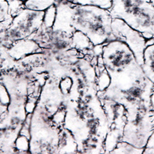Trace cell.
Listing matches in <instances>:
<instances>
[{
	"instance_id": "1",
	"label": "cell",
	"mask_w": 154,
	"mask_h": 154,
	"mask_svg": "<svg viewBox=\"0 0 154 154\" xmlns=\"http://www.w3.org/2000/svg\"><path fill=\"white\" fill-rule=\"evenodd\" d=\"M0 79L10 99L7 110L0 117V153H16L15 142L28 115L27 100L38 101L46 77L21 66L1 72Z\"/></svg>"
},
{
	"instance_id": "2",
	"label": "cell",
	"mask_w": 154,
	"mask_h": 154,
	"mask_svg": "<svg viewBox=\"0 0 154 154\" xmlns=\"http://www.w3.org/2000/svg\"><path fill=\"white\" fill-rule=\"evenodd\" d=\"M112 19L108 9L63 0L56 5V18L52 28L70 36L75 31H80L97 46L116 40L112 33Z\"/></svg>"
},
{
	"instance_id": "3",
	"label": "cell",
	"mask_w": 154,
	"mask_h": 154,
	"mask_svg": "<svg viewBox=\"0 0 154 154\" xmlns=\"http://www.w3.org/2000/svg\"><path fill=\"white\" fill-rule=\"evenodd\" d=\"M64 128L75 138L79 153H105L109 123L99 96L68 109Z\"/></svg>"
},
{
	"instance_id": "4",
	"label": "cell",
	"mask_w": 154,
	"mask_h": 154,
	"mask_svg": "<svg viewBox=\"0 0 154 154\" xmlns=\"http://www.w3.org/2000/svg\"><path fill=\"white\" fill-rule=\"evenodd\" d=\"M63 128L56 125L43 107L37 103L32 112L29 153H58Z\"/></svg>"
},
{
	"instance_id": "5",
	"label": "cell",
	"mask_w": 154,
	"mask_h": 154,
	"mask_svg": "<svg viewBox=\"0 0 154 154\" xmlns=\"http://www.w3.org/2000/svg\"><path fill=\"white\" fill-rule=\"evenodd\" d=\"M154 131V111L151 106L126 109V123L122 140L144 149Z\"/></svg>"
},
{
	"instance_id": "6",
	"label": "cell",
	"mask_w": 154,
	"mask_h": 154,
	"mask_svg": "<svg viewBox=\"0 0 154 154\" xmlns=\"http://www.w3.org/2000/svg\"><path fill=\"white\" fill-rule=\"evenodd\" d=\"M45 11L23 7L12 16L9 28L0 32V42L9 48L17 41L31 38L42 26Z\"/></svg>"
},
{
	"instance_id": "7",
	"label": "cell",
	"mask_w": 154,
	"mask_h": 154,
	"mask_svg": "<svg viewBox=\"0 0 154 154\" xmlns=\"http://www.w3.org/2000/svg\"><path fill=\"white\" fill-rule=\"evenodd\" d=\"M101 57L108 74L119 72L138 63L133 51L125 42L119 40L104 44Z\"/></svg>"
},
{
	"instance_id": "8",
	"label": "cell",
	"mask_w": 154,
	"mask_h": 154,
	"mask_svg": "<svg viewBox=\"0 0 154 154\" xmlns=\"http://www.w3.org/2000/svg\"><path fill=\"white\" fill-rule=\"evenodd\" d=\"M112 30L116 39L125 42L133 51L137 63L142 66L143 52L146 46L147 41L143 35L118 18L112 19Z\"/></svg>"
},
{
	"instance_id": "9",
	"label": "cell",
	"mask_w": 154,
	"mask_h": 154,
	"mask_svg": "<svg viewBox=\"0 0 154 154\" xmlns=\"http://www.w3.org/2000/svg\"><path fill=\"white\" fill-rule=\"evenodd\" d=\"M42 49H48L56 53H65L73 49L72 36L65 32L53 30L42 25L38 31L31 37Z\"/></svg>"
},
{
	"instance_id": "10",
	"label": "cell",
	"mask_w": 154,
	"mask_h": 154,
	"mask_svg": "<svg viewBox=\"0 0 154 154\" xmlns=\"http://www.w3.org/2000/svg\"><path fill=\"white\" fill-rule=\"evenodd\" d=\"M151 0H112L109 9L112 18H118L133 27Z\"/></svg>"
},
{
	"instance_id": "11",
	"label": "cell",
	"mask_w": 154,
	"mask_h": 154,
	"mask_svg": "<svg viewBox=\"0 0 154 154\" xmlns=\"http://www.w3.org/2000/svg\"><path fill=\"white\" fill-rule=\"evenodd\" d=\"M109 123V130H115L123 132L126 123V109L123 105L106 98H100Z\"/></svg>"
},
{
	"instance_id": "12",
	"label": "cell",
	"mask_w": 154,
	"mask_h": 154,
	"mask_svg": "<svg viewBox=\"0 0 154 154\" xmlns=\"http://www.w3.org/2000/svg\"><path fill=\"white\" fill-rule=\"evenodd\" d=\"M42 48L31 38L17 41L8 48V52L10 56L17 61L29 55L42 53Z\"/></svg>"
},
{
	"instance_id": "13",
	"label": "cell",
	"mask_w": 154,
	"mask_h": 154,
	"mask_svg": "<svg viewBox=\"0 0 154 154\" xmlns=\"http://www.w3.org/2000/svg\"><path fill=\"white\" fill-rule=\"evenodd\" d=\"M72 41L73 48L79 53L88 56H95L93 53L94 45L92 43L87 35L80 31H75L72 35Z\"/></svg>"
},
{
	"instance_id": "14",
	"label": "cell",
	"mask_w": 154,
	"mask_h": 154,
	"mask_svg": "<svg viewBox=\"0 0 154 154\" xmlns=\"http://www.w3.org/2000/svg\"><path fill=\"white\" fill-rule=\"evenodd\" d=\"M77 153L78 146L72 134L63 127L61 130L58 153Z\"/></svg>"
},
{
	"instance_id": "15",
	"label": "cell",
	"mask_w": 154,
	"mask_h": 154,
	"mask_svg": "<svg viewBox=\"0 0 154 154\" xmlns=\"http://www.w3.org/2000/svg\"><path fill=\"white\" fill-rule=\"evenodd\" d=\"M141 67L146 76L154 84V43L149 44L146 46Z\"/></svg>"
},
{
	"instance_id": "16",
	"label": "cell",
	"mask_w": 154,
	"mask_h": 154,
	"mask_svg": "<svg viewBox=\"0 0 154 154\" xmlns=\"http://www.w3.org/2000/svg\"><path fill=\"white\" fill-rule=\"evenodd\" d=\"M21 66L20 62L16 60L10 56L8 52V48L0 42V73L19 68Z\"/></svg>"
},
{
	"instance_id": "17",
	"label": "cell",
	"mask_w": 154,
	"mask_h": 154,
	"mask_svg": "<svg viewBox=\"0 0 154 154\" xmlns=\"http://www.w3.org/2000/svg\"><path fill=\"white\" fill-rule=\"evenodd\" d=\"M63 0H28L24 3V6L35 10L45 11L51 6L56 5Z\"/></svg>"
},
{
	"instance_id": "18",
	"label": "cell",
	"mask_w": 154,
	"mask_h": 154,
	"mask_svg": "<svg viewBox=\"0 0 154 154\" xmlns=\"http://www.w3.org/2000/svg\"><path fill=\"white\" fill-rule=\"evenodd\" d=\"M142 148H138L132 144L121 140L117 143L116 146L110 152V153L118 154H141L143 152Z\"/></svg>"
},
{
	"instance_id": "19",
	"label": "cell",
	"mask_w": 154,
	"mask_h": 154,
	"mask_svg": "<svg viewBox=\"0 0 154 154\" xmlns=\"http://www.w3.org/2000/svg\"><path fill=\"white\" fill-rule=\"evenodd\" d=\"M73 3L97 6L102 9H109L112 7V0H68Z\"/></svg>"
},
{
	"instance_id": "20",
	"label": "cell",
	"mask_w": 154,
	"mask_h": 154,
	"mask_svg": "<svg viewBox=\"0 0 154 154\" xmlns=\"http://www.w3.org/2000/svg\"><path fill=\"white\" fill-rule=\"evenodd\" d=\"M16 153H28L29 152V139L19 135L15 142Z\"/></svg>"
},
{
	"instance_id": "21",
	"label": "cell",
	"mask_w": 154,
	"mask_h": 154,
	"mask_svg": "<svg viewBox=\"0 0 154 154\" xmlns=\"http://www.w3.org/2000/svg\"><path fill=\"white\" fill-rule=\"evenodd\" d=\"M55 18H56V5H53L45 10V16H44L42 25L47 28H52L54 23Z\"/></svg>"
},
{
	"instance_id": "22",
	"label": "cell",
	"mask_w": 154,
	"mask_h": 154,
	"mask_svg": "<svg viewBox=\"0 0 154 154\" xmlns=\"http://www.w3.org/2000/svg\"><path fill=\"white\" fill-rule=\"evenodd\" d=\"M12 19L9 3L6 0H0V23Z\"/></svg>"
},
{
	"instance_id": "23",
	"label": "cell",
	"mask_w": 154,
	"mask_h": 154,
	"mask_svg": "<svg viewBox=\"0 0 154 154\" xmlns=\"http://www.w3.org/2000/svg\"><path fill=\"white\" fill-rule=\"evenodd\" d=\"M9 3V9H10V13L12 16L16 15V12H19L21 9H23L24 6V3L19 0H6Z\"/></svg>"
},
{
	"instance_id": "24",
	"label": "cell",
	"mask_w": 154,
	"mask_h": 154,
	"mask_svg": "<svg viewBox=\"0 0 154 154\" xmlns=\"http://www.w3.org/2000/svg\"><path fill=\"white\" fill-rule=\"evenodd\" d=\"M9 101H10V99H9L7 89L0 79V103L8 106L9 104Z\"/></svg>"
},
{
	"instance_id": "25",
	"label": "cell",
	"mask_w": 154,
	"mask_h": 154,
	"mask_svg": "<svg viewBox=\"0 0 154 154\" xmlns=\"http://www.w3.org/2000/svg\"><path fill=\"white\" fill-rule=\"evenodd\" d=\"M146 147H149V148H153L154 149V131L152 132V135H151L150 137H149Z\"/></svg>"
},
{
	"instance_id": "26",
	"label": "cell",
	"mask_w": 154,
	"mask_h": 154,
	"mask_svg": "<svg viewBox=\"0 0 154 154\" xmlns=\"http://www.w3.org/2000/svg\"><path fill=\"white\" fill-rule=\"evenodd\" d=\"M7 107L8 106H5L3 104L0 103V117L5 113V111L7 110Z\"/></svg>"
},
{
	"instance_id": "27",
	"label": "cell",
	"mask_w": 154,
	"mask_h": 154,
	"mask_svg": "<svg viewBox=\"0 0 154 154\" xmlns=\"http://www.w3.org/2000/svg\"><path fill=\"white\" fill-rule=\"evenodd\" d=\"M143 153H148V154L154 153V149L153 148H149V147H145Z\"/></svg>"
},
{
	"instance_id": "28",
	"label": "cell",
	"mask_w": 154,
	"mask_h": 154,
	"mask_svg": "<svg viewBox=\"0 0 154 154\" xmlns=\"http://www.w3.org/2000/svg\"><path fill=\"white\" fill-rule=\"evenodd\" d=\"M150 106L152 110L154 111V89L152 92V94L150 96Z\"/></svg>"
},
{
	"instance_id": "29",
	"label": "cell",
	"mask_w": 154,
	"mask_h": 154,
	"mask_svg": "<svg viewBox=\"0 0 154 154\" xmlns=\"http://www.w3.org/2000/svg\"><path fill=\"white\" fill-rule=\"evenodd\" d=\"M19 1H21V2H23V3H25V2H27V1H28V0H19Z\"/></svg>"
},
{
	"instance_id": "30",
	"label": "cell",
	"mask_w": 154,
	"mask_h": 154,
	"mask_svg": "<svg viewBox=\"0 0 154 154\" xmlns=\"http://www.w3.org/2000/svg\"><path fill=\"white\" fill-rule=\"evenodd\" d=\"M151 3H152V5L154 6V0H151Z\"/></svg>"
}]
</instances>
